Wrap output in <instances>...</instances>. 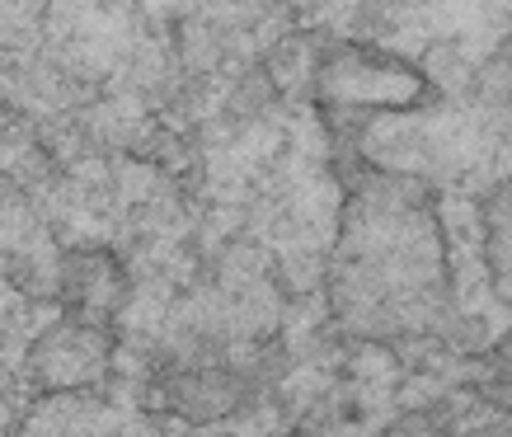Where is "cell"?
I'll return each instance as SVG.
<instances>
[{
  "label": "cell",
  "mask_w": 512,
  "mask_h": 437,
  "mask_svg": "<svg viewBox=\"0 0 512 437\" xmlns=\"http://www.w3.org/2000/svg\"><path fill=\"white\" fill-rule=\"evenodd\" d=\"M480 400L498 414L512 419V329L498 339L489 353H484V367H480Z\"/></svg>",
  "instance_id": "5"
},
{
  "label": "cell",
  "mask_w": 512,
  "mask_h": 437,
  "mask_svg": "<svg viewBox=\"0 0 512 437\" xmlns=\"http://www.w3.org/2000/svg\"><path fill=\"white\" fill-rule=\"evenodd\" d=\"M484 259L494 273V292L512 306V179L484 203Z\"/></svg>",
  "instance_id": "4"
},
{
  "label": "cell",
  "mask_w": 512,
  "mask_h": 437,
  "mask_svg": "<svg viewBox=\"0 0 512 437\" xmlns=\"http://www.w3.org/2000/svg\"><path fill=\"white\" fill-rule=\"evenodd\" d=\"M118 301H123V273H118L109 259L94 254V259H76V264H71V273H66V306H71V320L109 329Z\"/></svg>",
  "instance_id": "3"
},
{
  "label": "cell",
  "mask_w": 512,
  "mask_h": 437,
  "mask_svg": "<svg viewBox=\"0 0 512 437\" xmlns=\"http://www.w3.org/2000/svg\"><path fill=\"white\" fill-rule=\"evenodd\" d=\"M109 353H113V334L104 325L62 320L33 344L29 367L43 391H80V386H94L104 376Z\"/></svg>",
  "instance_id": "2"
},
{
  "label": "cell",
  "mask_w": 512,
  "mask_h": 437,
  "mask_svg": "<svg viewBox=\"0 0 512 437\" xmlns=\"http://www.w3.org/2000/svg\"><path fill=\"white\" fill-rule=\"evenodd\" d=\"M451 273L433 212L400 198H357L334 254V311L362 339L437 334Z\"/></svg>",
  "instance_id": "1"
},
{
  "label": "cell",
  "mask_w": 512,
  "mask_h": 437,
  "mask_svg": "<svg viewBox=\"0 0 512 437\" xmlns=\"http://www.w3.org/2000/svg\"><path fill=\"white\" fill-rule=\"evenodd\" d=\"M386 437H456V428L442 409H419V414H404Z\"/></svg>",
  "instance_id": "7"
},
{
  "label": "cell",
  "mask_w": 512,
  "mask_h": 437,
  "mask_svg": "<svg viewBox=\"0 0 512 437\" xmlns=\"http://www.w3.org/2000/svg\"><path fill=\"white\" fill-rule=\"evenodd\" d=\"M480 94L489 109L512 118V43L498 47L494 57H489V66H484V76H480Z\"/></svg>",
  "instance_id": "6"
},
{
  "label": "cell",
  "mask_w": 512,
  "mask_h": 437,
  "mask_svg": "<svg viewBox=\"0 0 512 437\" xmlns=\"http://www.w3.org/2000/svg\"><path fill=\"white\" fill-rule=\"evenodd\" d=\"M461 437H512V419L508 423H484V428H466Z\"/></svg>",
  "instance_id": "8"
}]
</instances>
